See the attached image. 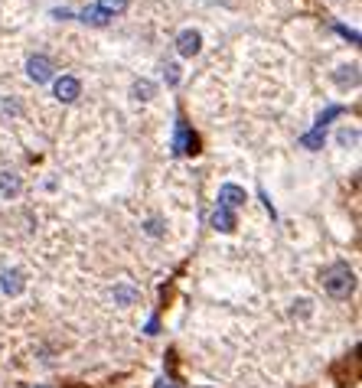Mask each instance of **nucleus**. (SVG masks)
<instances>
[{
	"mask_svg": "<svg viewBox=\"0 0 362 388\" xmlns=\"http://www.w3.org/2000/svg\"><path fill=\"white\" fill-rule=\"evenodd\" d=\"M320 281H323V290L329 297H337V300H346L356 290V274L349 264H329Z\"/></svg>",
	"mask_w": 362,
	"mask_h": 388,
	"instance_id": "obj_1",
	"label": "nucleus"
},
{
	"mask_svg": "<svg viewBox=\"0 0 362 388\" xmlns=\"http://www.w3.org/2000/svg\"><path fill=\"white\" fill-rule=\"evenodd\" d=\"M26 76L33 78L36 85H46V82H52V76H56V66H52L49 56L36 52V56H30V59H26Z\"/></svg>",
	"mask_w": 362,
	"mask_h": 388,
	"instance_id": "obj_2",
	"label": "nucleus"
},
{
	"mask_svg": "<svg viewBox=\"0 0 362 388\" xmlns=\"http://www.w3.org/2000/svg\"><path fill=\"white\" fill-rule=\"evenodd\" d=\"M52 92H56V98H59L62 105H72V102H78V95H82V82H78L76 76H59L56 85H52Z\"/></svg>",
	"mask_w": 362,
	"mask_h": 388,
	"instance_id": "obj_3",
	"label": "nucleus"
},
{
	"mask_svg": "<svg viewBox=\"0 0 362 388\" xmlns=\"http://www.w3.org/2000/svg\"><path fill=\"white\" fill-rule=\"evenodd\" d=\"M248 196H245V189L238 183H222L219 186V209H228V212H235L238 206L245 203Z\"/></svg>",
	"mask_w": 362,
	"mask_h": 388,
	"instance_id": "obj_4",
	"label": "nucleus"
},
{
	"mask_svg": "<svg viewBox=\"0 0 362 388\" xmlns=\"http://www.w3.org/2000/svg\"><path fill=\"white\" fill-rule=\"evenodd\" d=\"M199 49H202V33L199 30H183V33L177 36V52L180 56L193 59V56H199Z\"/></svg>",
	"mask_w": 362,
	"mask_h": 388,
	"instance_id": "obj_5",
	"label": "nucleus"
},
{
	"mask_svg": "<svg viewBox=\"0 0 362 388\" xmlns=\"http://www.w3.org/2000/svg\"><path fill=\"white\" fill-rule=\"evenodd\" d=\"M23 287H26V278H23V271L20 268H7L4 274H0V290H4L7 297L23 294Z\"/></svg>",
	"mask_w": 362,
	"mask_h": 388,
	"instance_id": "obj_6",
	"label": "nucleus"
},
{
	"mask_svg": "<svg viewBox=\"0 0 362 388\" xmlns=\"http://www.w3.org/2000/svg\"><path fill=\"white\" fill-rule=\"evenodd\" d=\"M23 193V180L13 173V170H4L0 173V196H7V199H13V196Z\"/></svg>",
	"mask_w": 362,
	"mask_h": 388,
	"instance_id": "obj_7",
	"label": "nucleus"
},
{
	"mask_svg": "<svg viewBox=\"0 0 362 388\" xmlns=\"http://www.w3.org/2000/svg\"><path fill=\"white\" fill-rule=\"evenodd\" d=\"M196 147H199V143H196V137L189 134V131H186V124L180 121V124H177V141H173V151H177V153H196Z\"/></svg>",
	"mask_w": 362,
	"mask_h": 388,
	"instance_id": "obj_8",
	"label": "nucleus"
},
{
	"mask_svg": "<svg viewBox=\"0 0 362 388\" xmlns=\"http://www.w3.org/2000/svg\"><path fill=\"white\" fill-rule=\"evenodd\" d=\"M212 228H219V232H235L238 219H235V212H228V209H219L216 206V212H212Z\"/></svg>",
	"mask_w": 362,
	"mask_h": 388,
	"instance_id": "obj_9",
	"label": "nucleus"
},
{
	"mask_svg": "<svg viewBox=\"0 0 362 388\" xmlns=\"http://www.w3.org/2000/svg\"><path fill=\"white\" fill-rule=\"evenodd\" d=\"M137 300H141V290H137V287H131V284L115 287V304L118 307H131V304H137Z\"/></svg>",
	"mask_w": 362,
	"mask_h": 388,
	"instance_id": "obj_10",
	"label": "nucleus"
},
{
	"mask_svg": "<svg viewBox=\"0 0 362 388\" xmlns=\"http://www.w3.org/2000/svg\"><path fill=\"white\" fill-rule=\"evenodd\" d=\"M153 92H157V88H153L151 78H137V82L131 85V98H134V102H151Z\"/></svg>",
	"mask_w": 362,
	"mask_h": 388,
	"instance_id": "obj_11",
	"label": "nucleus"
},
{
	"mask_svg": "<svg viewBox=\"0 0 362 388\" xmlns=\"http://www.w3.org/2000/svg\"><path fill=\"white\" fill-rule=\"evenodd\" d=\"M95 7H98L101 13L108 17V20H115V17H118V13H124V10H127V0H98Z\"/></svg>",
	"mask_w": 362,
	"mask_h": 388,
	"instance_id": "obj_12",
	"label": "nucleus"
},
{
	"mask_svg": "<svg viewBox=\"0 0 362 388\" xmlns=\"http://www.w3.org/2000/svg\"><path fill=\"white\" fill-rule=\"evenodd\" d=\"M78 20H82V23H88V26H105L108 23V17H105V13H101L98 7H85V10H78Z\"/></svg>",
	"mask_w": 362,
	"mask_h": 388,
	"instance_id": "obj_13",
	"label": "nucleus"
},
{
	"mask_svg": "<svg viewBox=\"0 0 362 388\" xmlns=\"http://www.w3.org/2000/svg\"><path fill=\"white\" fill-rule=\"evenodd\" d=\"M144 232H147L151 238H160L163 235V219H157V216H153V219H147V222H144Z\"/></svg>",
	"mask_w": 362,
	"mask_h": 388,
	"instance_id": "obj_14",
	"label": "nucleus"
},
{
	"mask_svg": "<svg viewBox=\"0 0 362 388\" xmlns=\"http://www.w3.org/2000/svg\"><path fill=\"white\" fill-rule=\"evenodd\" d=\"M163 76H167V85H180V66L177 62H167V66H163Z\"/></svg>",
	"mask_w": 362,
	"mask_h": 388,
	"instance_id": "obj_15",
	"label": "nucleus"
},
{
	"mask_svg": "<svg viewBox=\"0 0 362 388\" xmlns=\"http://www.w3.org/2000/svg\"><path fill=\"white\" fill-rule=\"evenodd\" d=\"M356 141H359V134H356V131H346V127L339 131V143H343V147H349V143H356Z\"/></svg>",
	"mask_w": 362,
	"mask_h": 388,
	"instance_id": "obj_16",
	"label": "nucleus"
},
{
	"mask_svg": "<svg viewBox=\"0 0 362 388\" xmlns=\"http://www.w3.org/2000/svg\"><path fill=\"white\" fill-rule=\"evenodd\" d=\"M36 388H46V385H36Z\"/></svg>",
	"mask_w": 362,
	"mask_h": 388,
	"instance_id": "obj_17",
	"label": "nucleus"
}]
</instances>
